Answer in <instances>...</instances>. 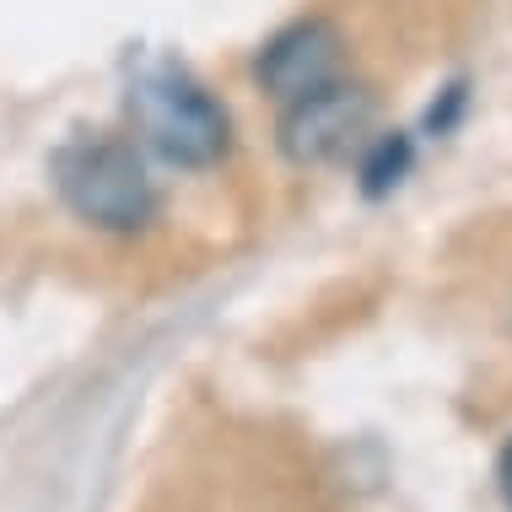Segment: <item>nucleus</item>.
I'll list each match as a JSON object with an SVG mask.
<instances>
[{
	"instance_id": "1",
	"label": "nucleus",
	"mask_w": 512,
	"mask_h": 512,
	"mask_svg": "<svg viewBox=\"0 0 512 512\" xmlns=\"http://www.w3.org/2000/svg\"><path fill=\"white\" fill-rule=\"evenodd\" d=\"M130 119L141 141L173 168H211L232 146V114L200 87L184 65L151 60L130 76Z\"/></svg>"
},
{
	"instance_id": "2",
	"label": "nucleus",
	"mask_w": 512,
	"mask_h": 512,
	"mask_svg": "<svg viewBox=\"0 0 512 512\" xmlns=\"http://www.w3.org/2000/svg\"><path fill=\"white\" fill-rule=\"evenodd\" d=\"M49 178L60 200L81 221L103 232H141L157 211V189L141 151L119 135H76L49 157Z\"/></svg>"
},
{
	"instance_id": "7",
	"label": "nucleus",
	"mask_w": 512,
	"mask_h": 512,
	"mask_svg": "<svg viewBox=\"0 0 512 512\" xmlns=\"http://www.w3.org/2000/svg\"><path fill=\"white\" fill-rule=\"evenodd\" d=\"M496 486H502V502L512 507V437H507L502 459H496Z\"/></svg>"
},
{
	"instance_id": "3",
	"label": "nucleus",
	"mask_w": 512,
	"mask_h": 512,
	"mask_svg": "<svg viewBox=\"0 0 512 512\" xmlns=\"http://www.w3.org/2000/svg\"><path fill=\"white\" fill-rule=\"evenodd\" d=\"M372 114H378L372 92L351 87V81H324V87L302 92V98H292L281 114L286 162H297V168H324V162L351 157V151L367 141Z\"/></svg>"
},
{
	"instance_id": "4",
	"label": "nucleus",
	"mask_w": 512,
	"mask_h": 512,
	"mask_svg": "<svg viewBox=\"0 0 512 512\" xmlns=\"http://www.w3.org/2000/svg\"><path fill=\"white\" fill-rule=\"evenodd\" d=\"M340 54H345L340 27L324 22V17H308V22L281 27V33H275L270 44L259 49L254 76H259V87H265L270 98L292 103V98H302V92H313V87H324V81H335Z\"/></svg>"
},
{
	"instance_id": "5",
	"label": "nucleus",
	"mask_w": 512,
	"mask_h": 512,
	"mask_svg": "<svg viewBox=\"0 0 512 512\" xmlns=\"http://www.w3.org/2000/svg\"><path fill=\"white\" fill-rule=\"evenodd\" d=\"M410 162H415V146L410 135H378V141H367L362 151V168H356V184H362L367 200H389L399 184L410 178Z\"/></svg>"
},
{
	"instance_id": "6",
	"label": "nucleus",
	"mask_w": 512,
	"mask_h": 512,
	"mask_svg": "<svg viewBox=\"0 0 512 512\" xmlns=\"http://www.w3.org/2000/svg\"><path fill=\"white\" fill-rule=\"evenodd\" d=\"M464 108H469V81H448V87L437 92V103L426 108V135H453L464 119Z\"/></svg>"
}]
</instances>
